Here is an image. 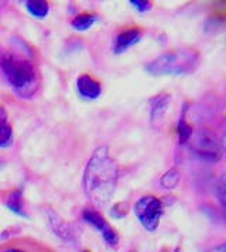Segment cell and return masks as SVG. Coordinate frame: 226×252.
I'll return each mask as SVG.
<instances>
[{
	"instance_id": "obj_1",
	"label": "cell",
	"mask_w": 226,
	"mask_h": 252,
	"mask_svg": "<svg viewBox=\"0 0 226 252\" xmlns=\"http://www.w3.org/2000/svg\"><path fill=\"white\" fill-rule=\"evenodd\" d=\"M117 164L109 155L106 146L93 152L84 173V190L96 206H105L116 190Z\"/></svg>"
},
{
	"instance_id": "obj_2",
	"label": "cell",
	"mask_w": 226,
	"mask_h": 252,
	"mask_svg": "<svg viewBox=\"0 0 226 252\" xmlns=\"http://www.w3.org/2000/svg\"><path fill=\"white\" fill-rule=\"evenodd\" d=\"M0 69L16 91L22 94L34 91L37 85V71L30 60L13 53H4L0 56Z\"/></svg>"
},
{
	"instance_id": "obj_3",
	"label": "cell",
	"mask_w": 226,
	"mask_h": 252,
	"mask_svg": "<svg viewBox=\"0 0 226 252\" xmlns=\"http://www.w3.org/2000/svg\"><path fill=\"white\" fill-rule=\"evenodd\" d=\"M199 64V54L195 50H177L164 53L146 64V71L151 75H181L192 74Z\"/></svg>"
},
{
	"instance_id": "obj_4",
	"label": "cell",
	"mask_w": 226,
	"mask_h": 252,
	"mask_svg": "<svg viewBox=\"0 0 226 252\" xmlns=\"http://www.w3.org/2000/svg\"><path fill=\"white\" fill-rule=\"evenodd\" d=\"M188 142L194 153L203 160L218 161L222 156V146L219 139L214 132L208 129H199L197 132H192Z\"/></svg>"
},
{
	"instance_id": "obj_5",
	"label": "cell",
	"mask_w": 226,
	"mask_h": 252,
	"mask_svg": "<svg viewBox=\"0 0 226 252\" xmlns=\"http://www.w3.org/2000/svg\"><path fill=\"white\" fill-rule=\"evenodd\" d=\"M135 214L140 224L150 232L156 231L160 224V220L164 211V206L161 200L156 198L154 195H143L133 207Z\"/></svg>"
},
{
	"instance_id": "obj_6",
	"label": "cell",
	"mask_w": 226,
	"mask_h": 252,
	"mask_svg": "<svg viewBox=\"0 0 226 252\" xmlns=\"http://www.w3.org/2000/svg\"><path fill=\"white\" fill-rule=\"evenodd\" d=\"M82 217H84V220H85L88 224H90L92 227H95V228L101 232L103 240L106 241L108 245H111V247H117V242H119V235H117V232L109 225V222L102 217L98 211H95V210H92V208H86V210H84Z\"/></svg>"
},
{
	"instance_id": "obj_7",
	"label": "cell",
	"mask_w": 226,
	"mask_h": 252,
	"mask_svg": "<svg viewBox=\"0 0 226 252\" xmlns=\"http://www.w3.org/2000/svg\"><path fill=\"white\" fill-rule=\"evenodd\" d=\"M143 33L139 29H127L122 32L120 34L116 37L114 46H113V53L114 54H122L127 48L137 44L141 40Z\"/></svg>"
},
{
	"instance_id": "obj_8",
	"label": "cell",
	"mask_w": 226,
	"mask_h": 252,
	"mask_svg": "<svg viewBox=\"0 0 226 252\" xmlns=\"http://www.w3.org/2000/svg\"><path fill=\"white\" fill-rule=\"evenodd\" d=\"M77 90L82 98L86 99H96L101 95V84L90 75H81L77 80Z\"/></svg>"
},
{
	"instance_id": "obj_9",
	"label": "cell",
	"mask_w": 226,
	"mask_h": 252,
	"mask_svg": "<svg viewBox=\"0 0 226 252\" xmlns=\"http://www.w3.org/2000/svg\"><path fill=\"white\" fill-rule=\"evenodd\" d=\"M170 101H171V96L169 94H158V95L153 96L150 99V119H151V124L163 121L164 115L169 109Z\"/></svg>"
},
{
	"instance_id": "obj_10",
	"label": "cell",
	"mask_w": 226,
	"mask_h": 252,
	"mask_svg": "<svg viewBox=\"0 0 226 252\" xmlns=\"http://www.w3.org/2000/svg\"><path fill=\"white\" fill-rule=\"evenodd\" d=\"M13 145V129L9 124V115L0 106V148H10Z\"/></svg>"
},
{
	"instance_id": "obj_11",
	"label": "cell",
	"mask_w": 226,
	"mask_h": 252,
	"mask_svg": "<svg viewBox=\"0 0 226 252\" xmlns=\"http://www.w3.org/2000/svg\"><path fill=\"white\" fill-rule=\"evenodd\" d=\"M26 7L28 13L33 16V17H37V19H44L47 17V14L50 12V6L47 1H43V0H30L26 3Z\"/></svg>"
},
{
	"instance_id": "obj_12",
	"label": "cell",
	"mask_w": 226,
	"mask_h": 252,
	"mask_svg": "<svg viewBox=\"0 0 226 252\" xmlns=\"http://www.w3.org/2000/svg\"><path fill=\"white\" fill-rule=\"evenodd\" d=\"M98 20V16L96 14H89V13H84V14H78L72 22H71V26L75 29V30H79V32H85L90 29L93 24L96 23Z\"/></svg>"
},
{
	"instance_id": "obj_13",
	"label": "cell",
	"mask_w": 226,
	"mask_h": 252,
	"mask_svg": "<svg viewBox=\"0 0 226 252\" xmlns=\"http://www.w3.org/2000/svg\"><path fill=\"white\" fill-rule=\"evenodd\" d=\"M6 206L13 213L19 214V216H26L24 208H23V194L20 190L11 191L9 197H7V200H6Z\"/></svg>"
},
{
	"instance_id": "obj_14",
	"label": "cell",
	"mask_w": 226,
	"mask_h": 252,
	"mask_svg": "<svg viewBox=\"0 0 226 252\" xmlns=\"http://www.w3.org/2000/svg\"><path fill=\"white\" fill-rule=\"evenodd\" d=\"M180 172L177 170V169H170L167 172L163 174V177H161V180H160V183L161 186L164 187V189H175L178 183H180Z\"/></svg>"
},
{
	"instance_id": "obj_15",
	"label": "cell",
	"mask_w": 226,
	"mask_h": 252,
	"mask_svg": "<svg viewBox=\"0 0 226 252\" xmlns=\"http://www.w3.org/2000/svg\"><path fill=\"white\" fill-rule=\"evenodd\" d=\"M177 130H178V136H180L181 145L187 143L188 139L191 138L194 129H192L191 125L187 124V121H185V112H182V115H181L180 122H178V126H177Z\"/></svg>"
},
{
	"instance_id": "obj_16",
	"label": "cell",
	"mask_w": 226,
	"mask_h": 252,
	"mask_svg": "<svg viewBox=\"0 0 226 252\" xmlns=\"http://www.w3.org/2000/svg\"><path fill=\"white\" fill-rule=\"evenodd\" d=\"M129 213V204L127 203H117L111 210V216L113 218H122Z\"/></svg>"
},
{
	"instance_id": "obj_17",
	"label": "cell",
	"mask_w": 226,
	"mask_h": 252,
	"mask_svg": "<svg viewBox=\"0 0 226 252\" xmlns=\"http://www.w3.org/2000/svg\"><path fill=\"white\" fill-rule=\"evenodd\" d=\"M130 3L135 6L139 12H147V10L151 9V1H147V0H132Z\"/></svg>"
},
{
	"instance_id": "obj_18",
	"label": "cell",
	"mask_w": 226,
	"mask_h": 252,
	"mask_svg": "<svg viewBox=\"0 0 226 252\" xmlns=\"http://www.w3.org/2000/svg\"><path fill=\"white\" fill-rule=\"evenodd\" d=\"M219 187H221V191H219V200L222 201V204H225V194H224V179H222V182L219 184Z\"/></svg>"
},
{
	"instance_id": "obj_19",
	"label": "cell",
	"mask_w": 226,
	"mask_h": 252,
	"mask_svg": "<svg viewBox=\"0 0 226 252\" xmlns=\"http://www.w3.org/2000/svg\"><path fill=\"white\" fill-rule=\"evenodd\" d=\"M208 252H225V245H219V247H215L211 251Z\"/></svg>"
},
{
	"instance_id": "obj_20",
	"label": "cell",
	"mask_w": 226,
	"mask_h": 252,
	"mask_svg": "<svg viewBox=\"0 0 226 252\" xmlns=\"http://www.w3.org/2000/svg\"><path fill=\"white\" fill-rule=\"evenodd\" d=\"M4 252H24L22 250H16V248H10V250H6Z\"/></svg>"
},
{
	"instance_id": "obj_21",
	"label": "cell",
	"mask_w": 226,
	"mask_h": 252,
	"mask_svg": "<svg viewBox=\"0 0 226 252\" xmlns=\"http://www.w3.org/2000/svg\"><path fill=\"white\" fill-rule=\"evenodd\" d=\"M82 252H88V251H82Z\"/></svg>"
}]
</instances>
